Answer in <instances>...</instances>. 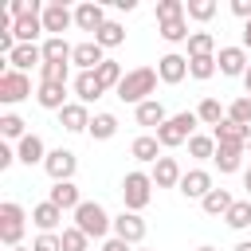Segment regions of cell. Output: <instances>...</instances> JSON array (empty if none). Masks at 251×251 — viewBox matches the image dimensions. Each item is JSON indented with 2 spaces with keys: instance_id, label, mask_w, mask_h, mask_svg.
Returning a JSON list of instances; mask_svg holds the SVG:
<instances>
[{
  "instance_id": "cell-1",
  "label": "cell",
  "mask_w": 251,
  "mask_h": 251,
  "mask_svg": "<svg viewBox=\"0 0 251 251\" xmlns=\"http://www.w3.org/2000/svg\"><path fill=\"white\" fill-rule=\"evenodd\" d=\"M153 90H157V67H133V71H126V78H122V86L114 94L137 110L141 102L153 98Z\"/></svg>"
},
{
  "instance_id": "cell-2",
  "label": "cell",
  "mask_w": 251,
  "mask_h": 251,
  "mask_svg": "<svg viewBox=\"0 0 251 251\" xmlns=\"http://www.w3.org/2000/svg\"><path fill=\"white\" fill-rule=\"evenodd\" d=\"M153 176L149 173H141V169H133V173H126L122 176V204H126V212H145L149 208V200H153Z\"/></svg>"
},
{
  "instance_id": "cell-3",
  "label": "cell",
  "mask_w": 251,
  "mask_h": 251,
  "mask_svg": "<svg viewBox=\"0 0 251 251\" xmlns=\"http://www.w3.org/2000/svg\"><path fill=\"white\" fill-rule=\"evenodd\" d=\"M75 227H78L82 235H90V239H102L106 231H114V216H110L98 200H82V204L75 208Z\"/></svg>"
},
{
  "instance_id": "cell-4",
  "label": "cell",
  "mask_w": 251,
  "mask_h": 251,
  "mask_svg": "<svg viewBox=\"0 0 251 251\" xmlns=\"http://www.w3.org/2000/svg\"><path fill=\"white\" fill-rule=\"evenodd\" d=\"M196 126H200L196 110H180V114H173V118H169V122L157 129L161 149H176V145H184L188 137H196Z\"/></svg>"
},
{
  "instance_id": "cell-5",
  "label": "cell",
  "mask_w": 251,
  "mask_h": 251,
  "mask_svg": "<svg viewBox=\"0 0 251 251\" xmlns=\"http://www.w3.org/2000/svg\"><path fill=\"white\" fill-rule=\"evenodd\" d=\"M24 220H27V212H24L16 200H4V204H0V239H4L8 247H20V239H24Z\"/></svg>"
},
{
  "instance_id": "cell-6",
  "label": "cell",
  "mask_w": 251,
  "mask_h": 251,
  "mask_svg": "<svg viewBox=\"0 0 251 251\" xmlns=\"http://www.w3.org/2000/svg\"><path fill=\"white\" fill-rule=\"evenodd\" d=\"M24 98H31V78L24 75V71H4L0 75V102L4 106H16V102H24Z\"/></svg>"
},
{
  "instance_id": "cell-7",
  "label": "cell",
  "mask_w": 251,
  "mask_h": 251,
  "mask_svg": "<svg viewBox=\"0 0 251 251\" xmlns=\"http://www.w3.org/2000/svg\"><path fill=\"white\" fill-rule=\"evenodd\" d=\"M216 67H220V75H227V78H243L247 67H251V55H247L243 43H239V47H220V51H216Z\"/></svg>"
},
{
  "instance_id": "cell-8",
  "label": "cell",
  "mask_w": 251,
  "mask_h": 251,
  "mask_svg": "<svg viewBox=\"0 0 251 251\" xmlns=\"http://www.w3.org/2000/svg\"><path fill=\"white\" fill-rule=\"evenodd\" d=\"M43 169H47V176L59 184V180H75V169H78V157L71 153V149H51L47 153V161H43Z\"/></svg>"
},
{
  "instance_id": "cell-9",
  "label": "cell",
  "mask_w": 251,
  "mask_h": 251,
  "mask_svg": "<svg viewBox=\"0 0 251 251\" xmlns=\"http://www.w3.org/2000/svg\"><path fill=\"white\" fill-rule=\"evenodd\" d=\"M212 188H216V184H212V173H208V169H188V173L180 176V184H176V192H180L184 200H204Z\"/></svg>"
},
{
  "instance_id": "cell-10",
  "label": "cell",
  "mask_w": 251,
  "mask_h": 251,
  "mask_svg": "<svg viewBox=\"0 0 251 251\" xmlns=\"http://www.w3.org/2000/svg\"><path fill=\"white\" fill-rule=\"evenodd\" d=\"M145 231H149V227H145L141 212H126V208H122V216H114V235L126 239L129 247H137V243L145 239Z\"/></svg>"
},
{
  "instance_id": "cell-11",
  "label": "cell",
  "mask_w": 251,
  "mask_h": 251,
  "mask_svg": "<svg viewBox=\"0 0 251 251\" xmlns=\"http://www.w3.org/2000/svg\"><path fill=\"white\" fill-rule=\"evenodd\" d=\"M71 24H75V12H71L63 0L43 4V31H47V35H63Z\"/></svg>"
},
{
  "instance_id": "cell-12",
  "label": "cell",
  "mask_w": 251,
  "mask_h": 251,
  "mask_svg": "<svg viewBox=\"0 0 251 251\" xmlns=\"http://www.w3.org/2000/svg\"><path fill=\"white\" fill-rule=\"evenodd\" d=\"M157 78L169 82V86L184 82V78H188V55H176V51L161 55V59H157Z\"/></svg>"
},
{
  "instance_id": "cell-13",
  "label": "cell",
  "mask_w": 251,
  "mask_h": 251,
  "mask_svg": "<svg viewBox=\"0 0 251 251\" xmlns=\"http://www.w3.org/2000/svg\"><path fill=\"white\" fill-rule=\"evenodd\" d=\"M71 90H75V102H82V106H90V102H98V98L106 94V86L98 82L94 71H78L75 82H71Z\"/></svg>"
},
{
  "instance_id": "cell-14",
  "label": "cell",
  "mask_w": 251,
  "mask_h": 251,
  "mask_svg": "<svg viewBox=\"0 0 251 251\" xmlns=\"http://www.w3.org/2000/svg\"><path fill=\"white\" fill-rule=\"evenodd\" d=\"M90 106H82V102H67L63 110H59V126L67 129V133H86L90 129Z\"/></svg>"
},
{
  "instance_id": "cell-15",
  "label": "cell",
  "mask_w": 251,
  "mask_h": 251,
  "mask_svg": "<svg viewBox=\"0 0 251 251\" xmlns=\"http://www.w3.org/2000/svg\"><path fill=\"white\" fill-rule=\"evenodd\" d=\"M102 63H106V51H102L94 39H82V43H75L71 67H78V71H98Z\"/></svg>"
},
{
  "instance_id": "cell-16",
  "label": "cell",
  "mask_w": 251,
  "mask_h": 251,
  "mask_svg": "<svg viewBox=\"0 0 251 251\" xmlns=\"http://www.w3.org/2000/svg\"><path fill=\"white\" fill-rule=\"evenodd\" d=\"M47 153H51V149L43 145V137H39V133H27L24 141H16V161H20V165H27V169H31V165H43V161H47Z\"/></svg>"
},
{
  "instance_id": "cell-17",
  "label": "cell",
  "mask_w": 251,
  "mask_h": 251,
  "mask_svg": "<svg viewBox=\"0 0 251 251\" xmlns=\"http://www.w3.org/2000/svg\"><path fill=\"white\" fill-rule=\"evenodd\" d=\"M102 24H106V8H102V4L86 0V4L75 8V27H78V31H94V35H98Z\"/></svg>"
},
{
  "instance_id": "cell-18",
  "label": "cell",
  "mask_w": 251,
  "mask_h": 251,
  "mask_svg": "<svg viewBox=\"0 0 251 251\" xmlns=\"http://www.w3.org/2000/svg\"><path fill=\"white\" fill-rule=\"evenodd\" d=\"M8 67H12V71H24V75H27L31 67H43V47H39V43H20V47L8 55Z\"/></svg>"
},
{
  "instance_id": "cell-19",
  "label": "cell",
  "mask_w": 251,
  "mask_h": 251,
  "mask_svg": "<svg viewBox=\"0 0 251 251\" xmlns=\"http://www.w3.org/2000/svg\"><path fill=\"white\" fill-rule=\"evenodd\" d=\"M129 157L141 161V165H157V161H161V141H157V133H137L133 145H129Z\"/></svg>"
},
{
  "instance_id": "cell-20",
  "label": "cell",
  "mask_w": 251,
  "mask_h": 251,
  "mask_svg": "<svg viewBox=\"0 0 251 251\" xmlns=\"http://www.w3.org/2000/svg\"><path fill=\"white\" fill-rule=\"evenodd\" d=\"M149 176H153V184H157V188H176V184H180V176H184V169H180V161H176V157H161V161L153 165V173H149Z\"/></svg>"
},
{
  "instance_id": "cell-21",
  "label": "cell",
  "mask_w": 251,
  "mask_h": 251,
  "mask_svg": "<svg viewBox=\"0 0 251 251\" xmlns=\"http://www.w3.org/2000/svg\"><path fill=\"white\" fill-rule=\"evenodd\" d=\"M47 200H51L55 208H63V212H75V208L82 204V192H78V184H75V180H59V184H51Z\"/></svg>"
},
{
  "instance_id": "cell-22",
  "label": "cell",
  "mask_w": 251,
  "mask_h": 251,
  "mask_svg": "<svg viewBox=\"0 0 251 251\" xmlns=\"http://www.w3.org/2000/svg\"><path fill=\"white\" fill-rule=\"evenodd\" d=\"M133 118H137V126H149L153 133L169 122V114H165V102L161 98H149V102H141L137 110H133Z\"/></svg>"
},
{
  "instance_id": "cell-23",
  "label": "cell",
  "mask_w": 251,
  "mask_h": 251,
  "mask_svg": "<svg viewBox=\"0 0 251 251\" xmlns=\"http://www.w3.org/2000/svg\"><path fill=\"white\" fill-rule=\"evenodd\" d=\"M35 102H39L43 110H55V114H59V110L67 106V86H63V82H39V86H35Z\"/></svg>"
},
{
  "instance_id": "cell-24",
  "label": "cell",
  "mask_w": 251,
  "mask_h": 251,
  "mask_svg": "<svg viewBox=\"0 0 251 251\" xmlns=\"http://www.w3.org/2000/svg\"><path fill=\"white\" fill-rule=\"evenodd\" d=\"M243 153H247V145H216L212 165H216L220 173H239V169H243Z\"/></svg>"
},
{
  "instance_id": "cell-25",
  "label": "cell",
  "mask_w": 251,
  "mask_h": 251,
  "mask_svg": "<svg viewBox=\"0 0 251 251\" xmlns=\"http://www.w3.org/2000/svg\"><path fill=\"white\" fill-rule=\"evenodd\" d=\"M212 137H216V145H247V141H251V129H247V126H235L231 118H224V122L212 129Z\"/></svg>"
},
{
  "instance_id": "cell-26",
  "label": "cell",
  "mask_w": 251,
  "mask_h": 251,
  "mask_svg": "<svg viewBox=\"0 0 251 251\" xmlns=\"http://www.w3.org/2000/svg\"><path fill=\"white\" fill-rule=\"evenodd\" d=\"M39 47H43V63H71V55H75V47L63 35H47Z\"/></svg>"
},
{
  "instance_id": "cell-27",
  "label": "cell",
  "mask_w": 251,
  "mask_h": 251,
  "mask_svg": "<svg viewBox=\"0 0 251 251\" xmlns=\"http://www.w3.org/2000/svg\"><path fill=\"white\" fill-rule=\"evenodd\" d=\"M59 220H63V208H55L51 200H43V204H35V208H31V224H35L39 231H55V227H59Z\"/></svg>"
},
{
  "instance_id": "cell-28",
  "label": "cell",
  "mask_w": 251,
  "mask_h": 251,
  "mask_svg": "<svg viewBox=\"0 0 251 251\" xmlns=\"http://www.w3.org/2000/svg\"><path fill=\"white\" fill-rule=\"evenodd\" d=\"M94 141H110L114 133H118V118L110 114V110H98L94 118H90V129H86Z\"/></svg>"
},
{
  "instance_id": "cell-29",
  "label": "cell",
  "mask_w": 251,
  "mask_h": 251,
  "mask_svg": "<svg viewBox=\"0 0 251 251\" xmlns=\"http://www.w3.org/2000/svg\"><path fill=\"white\" fill-rule=\"evenodd\" d=\"M231 204H235V196H231L227 188H212V192L200 200V208H204L208 216H220V220L227 216V208H231Z\"/></svg>"
},
{
  "instance_id": "cell-30",
  "label": "cell",
  "mask_w": 251,
  "mask_h": 251,
  "mask_svg": "<svg viewBox=\"0 0 251 251\" xmlns=\"http://www.w3.org/2000/svg\"><path fill=\"white\" fill-rule=\"evenodd\" d=\"M224 224H227L231 231H251V200H235V204L227 208Z\"/></svg>"
},
{
  "instance_id": "cell-31",
  "label": "cell",
  "mask_w": 251,
  "mask_h": 251,
  "mask_svg": "<svg viewBox=\"0 0 251 251\" xmlns=\"http://www.w3.org/2000/svg\"><path fill=\"white\" fill-rule=\"evenodd\" d=\"M94 43H98L102 51H110V47H122V43H126V27H122L118 20H106V24H102V31L94 35Z\"/></svg>"
},
{
  "instance_id": "cell-32",
  "label": "cell",
  "mask_w": 251,
  "mask_h": 251,
  "mask_svg": "<svg viewBox=\"0 0 251 251\" xmlns=\"http://www.w3.org/2000/svg\"><path fill=\"white\" fill-rule=\"evenodd\" d=\"M157 31H161V39L165 43H188V16L184 20H169V24H157Z\"/></svg>"
},
{
  "instance_id": "cell-33",
  "label": "cell",
  "mask_w": 251,
  "mask_h": 251,
  "mask_svg": "<svg viewBox=\"0 0 251 251\" xmlns=\"http://www.w3.org/2000/svg\"><path fill=\"white\" fill-rule=\"evenodd\" d=\"M196 118H200L204 126H212V129H216V126H220V122L227 118V110L220 106V98H204V102L196 106Z\"/></svg>"
},
{
  "instance_id": "cell-34",
  "label": "cell",
  "mask_w": 251,
  "mask_h": 251,
  "mask_svg": "<svg viewBox=\"0 0 251 251\" xmlns=\"http://www.w3.org/2000/svg\"><path fill=\"white\" fill-rule=\"evenodd\" d=\"M216 71H220V67H216V55H192V59H188V75L200 78V82H208Z\"/></svg>"
},
{
  "instance_id": "cell-35",
  "label": "cell",
  "mask_w": 251,
  "mask_h": 251,
  "mask_svg": "<svg viewBox=\"0 0 251 251\" xmlns=\"http://www.w3.org/2000/svg\"><path fill=\"white\" fill-rule=\"evenodd\" d=\"M94 75H98V82H102L106 90H118V86H122V78H126L122 63H114V59H106V63H102V67H98Z\"/></svg>"
},
{
  "instance_id": "cell-36",
  "label": "cell",
  "mask_w": 251,
  "mask_h": 251,
  "mask_svg": "<svg viewBox=\"0 0 251 251\" xmlns=\"http://www.w3.org/2000/svg\"><path fill=\"white\" fill-rule=\"evenodd\" d=\"M188 153H192L196 161H212V157H216V137H212V133H196V137H188Z\"/></svg>"
},
{
  "instance_id": "cell-37",
  "label": "cell",
  "mask_w": 251,
  "mask_h": 251,
  "mask_svg": "<svg viewBox=\"0 0 251 251\" xmlns=\"http://www.w3.org/2000/svg\"><path fill=\"white\" fill-rule=\"evenodd\" d=\"M192 55H216V35L212 31H192L188 35V59Z\"/></svg>"
},
{
  "instance_id": "cell-38",
  "label": "cell",
  "mask_w": 251,
  "mask_h": 251,
  "mask_svg": "<svg viewBox=\"0 0 251 251\" xmlns=\"http://www.w3.org/2000/svg\"><path fill=\"white\" fill-rule=\"evenodd\" d=\"M24 126H27V122H24L20 114H0V133H4L8 141H24V137H27Z\"/></svg>"
},
{
  "instance_id": "cell-39",
  "label": "cell",
  "mask_w": 251,
  "mask_h": 251,
  "mask_svg": "<svg viewBox=\"0 0 251 251\" xmlns=\"http://www.w3.org/2000/svg\"><path fill=\"white\" fill-rule=\"evenodd\" d=\"M39 82H71V63H43L39 67Z\"/></svg>"
},
{
  "instance_id": "cell-40",
  "label": "cell",
  "mask_w": 251,
  "mask_h": 251,
  "mask_svg": "<svg viewBox=\"0 0 251 251\" xmlns=\"http://www.w3.org/2000/svg\"><path fill=\"white\" fill-rule=\"evenodd\" d=\"M184 0H157V24H169V20H184Z\"/></svg>"
},
{
  "instance_id": "cell-41",
  "label": "cell",
  "mask_w": 251,
  "mask_h": 251,
  "mask_svg": "<svg viewBox=\"0 0 251 251\" xmlns=\"http://www.w3.org/2000/svg\"><path fill=\"white\" fill-rule=\"evenodd\" d=\"M59 235H63V251H90V235H82L75 224H71V227H63Z\"/></svg>"
},
{
  "instance_id": "cell-42",
  "label": "cell",
  "mask_w": 251,
  "mask_h": 251,
  "mask_svg": "<svg viewBox=\"0 0 251 251\" xmlns=\"http://www.w3.org/2000/svg\"><path fill=\"white\" fill-rule=\"evenodd\" d=\"M184 16H188V20H200V24H208V20L216 16V0H188Z\"/></svg>"
},
{
  "instance_id": "cell-43",
  "label": "cell",
  "mask_w": 251,
  "mask_h": 251,
  "mask_svg": "<svg viewBox=\"0 0 251 251\" xmlns=\"http://www.w3.org/2000/svg\"><path fill=\"white\" fill-rule=\"evenodd\" d=\"M227 118H231L235 126H247V129H251V98H247V94L235 98V102L227 106Z\"/></svg>"
},
{
  "instance_id": "cell-44",
  "label": "cell",
  "mask_w": 251,
  "mask_h": 251,
  "mask_svg": "<svg viewBox=\"0 0 251 251\" xmlns=\"http://www.w3.org/2000/svg\"><path fill=\"white\" fill-rule=\"evenodd\" d=\"M31 251H63V235L59 231H39L35 243H31Z\"/></svg>"
},
{
  "instance_id": "cell-45",
  "label": "cell",
  "mask_w": 251,
  "mask_h": 251,
  "mask_svg": "<svg viewBox=\"0 0 251 251\" xmlns=\"http://www.w3.org/2000/svg\"><path fill=\"white\" fill-rule=\"evenodd\" d=\"M12 165H16V149H12V145H0V173L12 169Z\"/></svg>"
},
{
  "instance_id": "cell-46",
  "label": "cell",
  "mask_w": 251,
  "mask_h": 251,
  "mask_svg": "<svg viewBox=\"0 0 251 251\" xmlns=\"http://www.w3.org/2000/svg\"><path fill=\"white\" fill-rule=\"evenodd\" d=\"M231 12H235L243 24H247V20H251V0H231Z\"/></svg>"
},
{
  "instance_id": "cell-47",
  "label": "cell",
  "mask_w": 251,
  "mask_h": 251,
  "mask_svg": "<svg viewBox=\"0 0 251 251\" xmlns=\"http://www.w3.org/2000/svg\"><path fill=\"white\" fill-rule=\"evenodd\" d=\"M102 251H133V247H129L126 239H118V235H110V239L102 243Z\"/></svg>"
},
{
  "instance_id": "cell-48",
  "label": "cell",
  "mask_w": 251,
  "mask_h": 251,
  "mask_svg": "<svg viewBox=\"0 0 251 251\" xmlns=\"http://www.w3.org/2000/svg\"><path fill=\"white\" fill-rule=\"evenodd\" d=\"M243 188H247V200H251V165L243 169Z\"/></svg>"
},
{
  "instance_id": "cell-49",
  "label": "cell",
  "mask_w": 251,
  "mask_h": 251,
  "mask_svg": "<svg viewBox=\"0 0 251 251\" xmlns=\"http://www.w3.org/2000/svg\"><path fill=\"white\" fill-rule=\"evenodd\" d=\"M243 47H247V51H251V20H247V24H243Z\"/></svg>"
},
{
  "instance_id": "cell-50",
  "label": "cell",
  "mask_w": 251,
  "mask_h": 251,
  "mask_svg": "<svg viewBox=\"0 0 251 251\" xmlns=\"http://www.w3.org/2000/svg\"><path fill=\"white\" fill-rule=\"evenodd\" d=\"M243 90L251 94V67H247V75H243Z\"/></svg>"
},
{
  "instance_id": "cell-51",
  "label": "cell",
  "mask_w": 251,
  "mask_h": 251,
  "mask_svg": "<svg viewBox=\"0 0 251 251\" xmlns=\"http://www.w3.org/2000/svg\"><path fill=\"white\" fill-rule=\"evenodd\" d=\"M231 251H251V239H243V243H235Z\"/></svg>"
},
{
  "instance_id": "cell-52",
  "label": "cell",
  "mask_w": 251,
  "mask_h": 251,
  "mask_svg": "<svg viewBox=\"0 0 251 251\" xmlns=\"http://www.w3.org/2000/svg\"><path fill=\"white\" fill-rule=\"evenodd\" d=\"M196 251H216V247H208V243H204V247H196Z\"/></svg>"
},
{
  "instance_id": "cell-53",
  "label": "cell",
  "mask_w": 251,
  "mask_h": 251,
  "mask_svg": "<svg viewBox=\"0 0 251 251\" xmlns=\"http://www.w3.org/2000/svg\"><path fill=\"white\" fill-rule=\"evenodd\" d=\"M133 251H149V247H133Z\"/></svg>"
},
{
  "instance_id": "cell-54",
  "label": "cell",
  "mask_w": 251,
  "mask_h": 251,
  "mask_svg": "<svg viewBox=\"0 0 251 251\" xmlns=\"http://www.w3.org/2000/svg\"><path fill=\"white\" fill-rule=\"evenodd\" d=\"M247 153H251V141H247Z\"/></svg>"
}]
</instances>
